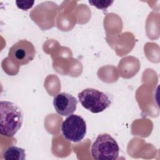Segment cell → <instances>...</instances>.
<instances>
[{
	"mask_svg": "<svg viewBox=\"0 0 160 160\" xmlns=\"http://www.w3.org/2000/svg\"><path fill=\"white\" fill-rule=\"evenodd\" d=\"M0 134L7 137H13L20 129L23 122L21 109L12 102H0Z\"/></svg>",
	"mask_w": 160,
	"mask_h": 160,
	"instance_id": "1",
	"label": "cell"
},
{
	"mask_svg": "<svg viewBox=\"0 0 160 160\" xmlns=\"http://www.w3.org/2000/svg\"><path fill=\"white\" fill-rule=\"evenodd\" d=\"M81 104L92 113L102 112L111 104L109 95L93 88H87L78 93Z\"/></svg>",
	"mask_w": 160,
	"mask_h": 160,
	"instance_id": "2",
	"label": "cell"
},
{
	"mask_svg": "<svg viewBox=\"0 0 160 160\" xmlns=\"http://www.w3.org/2000/svg\"><path fill=\"white\" fill-rule=\"evenodd\" d=\"M91 153L95 159H117L119 148L116 141L108 134H99L91 146Z\"/></svg>",
	"mask_w": 160,
	"mask_h": 160,
	"instance_id": "3",
	"label": "cell"
},
{
	"mask_svg": "<svg viewBox=\"0 0 160 160\" xmlns=\"http://www.w3.org/2000/svg\"><path fill=\"white\" fill-rule=\"evenodd\" d=\"M86 123L84 119L77 114L69 115L61 124L63 137L74 142L81 141L86 134Z\"/></svg>",
	"mask_w": 160,
	"mask_h": 160,
	"instance_id": "4",
	"label": "cell"
},
{
	"mask_svg": "<svg viewBox=\"0 0 160 160\" xmlns=\"http://www.w3.org/2000/svg\"><path fill=\"white\" fill-rule=\"evenodd\" d=\"M36 49L32 42L26 39L18 41L9 49L8 58L14 64L23 66L33 60Z\"/></svg>",
	"mask_w": 160,
	"mask_h": 160,
	"instance_id": "5",
	"label": "cell"
},
{
	"mask_svg": "<svg viewBox=\"0 0 160 160\" xmlns=\"http://www.w3.org/2000/svg\"><path fill=\"white\" fill-rule=\"evenodd\" d=\"M78 101L75 97L66 92H60L53 99V105L58 114L62 116L72 114L76 109Z\"/></svg>",
	"mask_w": 160,
	"mask_h": 160,
	"instance_id": "6",
	"label": "cell"
},
{
	"mask_svg": "<svg viewBox=\"0 0 160 160\" xmlns=\"http://www.w3.org/2000/svg\"><path fill=\"white\" fill-rule=\"evenodd\" d=\"M2 157L7 160H24L26 152L25 150L21 148L11 146L4 151Z\"/></svg>",
	"mask_w": 160,
	"mask_h": 160,
	"instance_id": "7",
	"label": "cell"
},
{
	"mask_svg": "<svg viewBox=\"0 0 160 160\" xmlns=\"http://www.w3.org/2000/svg\"><path fill=\"white\" fill-rule=\"evenodd\" d=\"M89 2L100 9H106L108 7L111 6V4L113 2V1H89Z\"/></svg>",
	"mask_w": 160,
	"mask_h": 160,
	"instance_id": "8",
	"label": "cell"
},
{
	"mask_svg": "<svg viewBox=\"0 0 160 160\" xmlns=\"http://www.w3.org/2000/svg\"><path fill=\"white\" fill-rule=\"evenodd\" d=\"M34 2V1H16L17 6L23 10H28L31 8Z\"/></svg>",
	"mask_w": 160,
	"mask_h": 160,
	"instance_id": "9",
	"label": "cell"
}]
</instances>
